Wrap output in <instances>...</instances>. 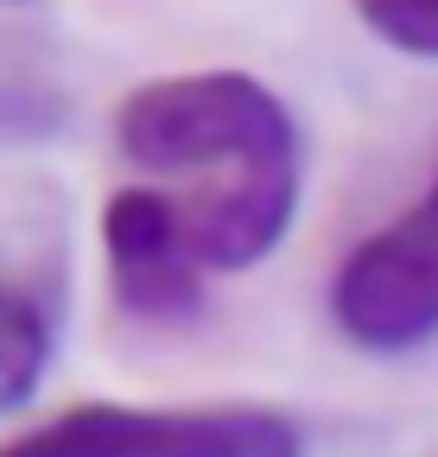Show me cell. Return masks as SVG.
Here are the masks:
<instances>
[{"mask_svg":"<svg viewBox=\"0 0 438 457\" xmlns=\"http://www.w3.org/2000/svg\"><path fill=\"white\" fill-rule=\"evenodd\" d=\"M331 324L368 356H407L438 337V171L413 210L381 222L337 261Z\"/></svg>","mask_w":438,"mask_h":457,"instance_id":"cell-2","label":"cell"},{"mask_svg":"<svg viewBox=\"0 0 438 457\" xmlns=\"http://www.w3.org/2000/svg\"><path fill=\"white\" fill-rule=\"evenodd\" d=\"M0 457H305L273 407H70Z\"/></svg>","mask_w":438,"mask_h":457,"instance_id":"cell-3","label":"cell"},{"mask_svg":"<svg viewBox=\"0 0 438 457\" xmlns=\"http://www.w3.org/2000/svg\"><path fill=\"white\" fill-rule=\"evenodd\" d=\"M45 369H51V318L38 312V299L0 286V420L38 394Z\"/></svg>","mask_w":438,"mask_h":457,"instance_id":"cell-5","label":"cell"},{"mask_svg":"<svg viewBox=\"0 0 438 457\" xmlns=\"http://www.w3.org/2000/svg\"><path fill=\"white\" fill-rule=\"evenodd\" d=\"M356 13L381 45L438 64V0H356Z\"/></svg>","mask_w":438,"mask_h":457,"instance_id":"cell-6","label":"cell"},{"mask_svg":"<svg viewBox=\"0 0 438 457\" xmlns=\"http://www.w3.org/2000/svg\"><path fill=\"white\" fill-rule=\"evenodd\" d=\"M115 146L153 179H197L185 236L203 273H248L299 216V121L248 71L159 77L115 114Z\"/></svg>","mask_w":438,"mask_h":457,"instance_id":"cell-1","label":"cell"},{"mask_svg":"<svg viewBox=\"0 0 438 457\" xmlns=\"http://www.w3.org/2000/svg\"><path fill=\"white\" fill-rule=\"evenodd\" d=\"M102 261L115 305L146 330H185L203 318V261L185 236L178 197L128 185L102 204Z\"/></svg>","mask_w":438,"mask_h":457,"instance_id":"cell-4","label":"cell"}]
</instances>
